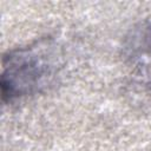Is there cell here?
Instances as JSON below:
<instances>
[{
  "label": "cell",
  "mask_w": 151,
  "mask_h": 151,
  "mask_svg": "<svg viewBox=\"0 0 151 151\" xmlns=\"http://www.w3.org/2000/svg\"><path fill=\"white\" fill-rule=\"evenodd\" d=\"M57 68V53L48 41L12 51L4 58L2 97L31 94L46 86Z\"/></svg>",
  "instance_id": "6da1fadb"
}]
</instances>
